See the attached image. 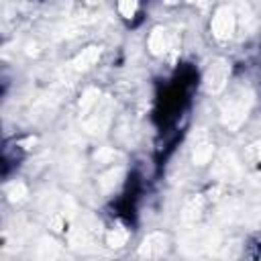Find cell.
Here are the masks:
<instances>
[{
    "label": "cell",
    "mask_w": 261,
    "mask_h": 261,
    "mask_svg": "<svg viewBox=\"0 0 261 261\" xmlns=\"http://www.w3.org/2000/svg\"><path fill=\"white\" fill-rule=\"evenodd\" d=\"M139 194H141V181H139V177L130 175L126 186H124V190H122V194H120V198H116V204H114L116 206L114 216L120 222H124L126 226L133 224V220H135V216L139 212V200H141Z\"/></svg>",
    "instance_id": "7a4b0ae2"
},
{
    "label": "cell",
    "mask_w": 261,
    "mask_h": 261,
    "mask_svg": "<svg viewBox=\"0 0 261 261\" xmlns=\"http://www.w3.org/2000/svg\"><path fill=\"white\" fill-rule=\"evenodd\" d=\"M253 261H261V239H259V243L253 247Z\"/></svg>",
    "instance_id": "3957f363"
},
{
    "label": "cell",
    "mask_w": 261,
    "mask_h": 261,
    "mask_svg": "<svg viewBox=\"0 0 261 261\" xmlns=\"http://www.w3.org/2000/svg\"><path fill=\"white\" fill-rule=\"evenodd\" d=\"M200 88V73L194 63H179L175 69L165 75L153 92L151 102V124L157 135L155 145V165L161 167L175 145L179 143V133L186 126L196 94Z\"/></svg>",
    "instance_id": "6da1fadb"
}]
</instances>
